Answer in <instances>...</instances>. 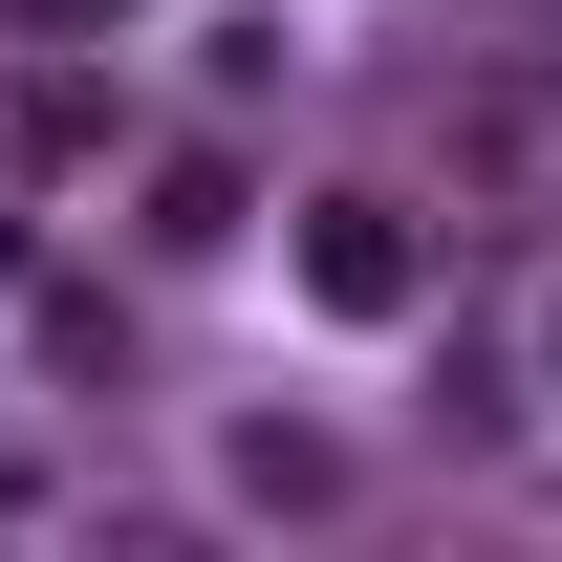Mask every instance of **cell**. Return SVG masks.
Instances as JSON below:
<instances>
[{
	"mask_svg": "<svg viewBox=\"0 0 562 562\" xmlns=\"http://www.w3.org/2000/svg\"><path fill=\"white\" fill-rule=\"evenodd\" d=\"M303 281H325L347 325H390V303H412V216H390V195H325V238H303Z\"/></svg>",
	"mask_w": 562,
	"mask_h": 562,
	"instance_id": "6da1fadb",
	"label": "cell"
}]
</instances>
